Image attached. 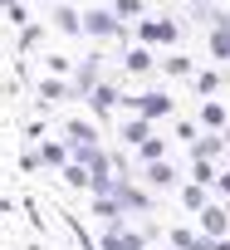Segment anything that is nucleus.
Instances as JSON below:
<instances>
[{
  "label": "nucleus",
  "instance_id": "2",
  "mask_svg": "<svg viewBox=\"0 0 230 250\" xmlns=\"http://www.w3.org/2000/svg\"><path fill=\"white\" fill-rule=\"evenodd\" d=\"M142 5H137V0H118V15H137Z\"/></svg>",
  "mask_w": 230,
  "mask_h": 250
},
{
  "label": "nucleus",
  "instance_id": "1",
  "mask_svg": "<svg viewBox=\"0 0 230 250\" xmlns=\"http://www.w3.org/2000/svg\"><path fill=\"white\" fill-rule=\"evenodd\" d=\"M211 44H215V54H220V59H225V54H230V35H225V30H220V35H215V40H211Z\"/></svg>",
  "mask_w": 230,
  "mask_h": 250
}]
</instances>
